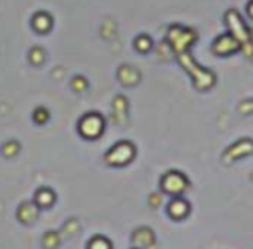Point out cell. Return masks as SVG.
Segmentation results:
<instances>
[{
	"mask_svg": "<svg viewBox=\"0 0 253 249\" xmlns=\"http://www.w3.org/2000/svg\"><path fill=\"white\" fill-rule=\"evenodd\" d=\"M151 47H153V42L148 35H141L135 38V49L141 50V52H148Z\"/></svg>",
	"mask_w": 253,
	"mask_h": 249,
	"instance_id": "8",
	"label": "cell"
},
{
	"mask_svg": "<svg viewBox=\"0 0 253 249\" xmlns=\"http://www.w3.org/2000/svg\"><path fill=\"white\" fill-rule=\"evenodd\" d=\"M248 14L253 18V2H252V4H248Z\"/></svg>",
	"mask_w": 253,
	"mask_h": 249,
	"instance_id": "10",
	"label": "cell"
},
{
	"mask_svg": "<svg viewBox=\"0 0 253 249\" xmlns=\"http://www.w3.org/2000/svg\"><path fill=\"white\" fill-rule=\"evenodd\" d=\"M227 25L231 26V32L232 35H234V38L238 40V42H246L248 40V30H246V26L243 25L241 18H239L238 14H236L234 11H229L227 12Z\"/></svg>",
	"mask_w": 253,
	"mask_h": 249,
	"instance_id": "5",
	"label": "cell"
},
{
	"mask_svg": "<svg viewBox=\"0 0 253 249\" xmlns=\"http://www.w3.org/2000/svg\"><path fill=\"white\" fill-rule=\"evenodd\" d=\"M135 156V147L130 144V142H120L116 144L111 151L106 156V161L109 165H116V166H123L126 163H130Z\"/></svg>",
	"mask_w": 253,
	"mask_h": 249,
	"instance_id": "1",
	"label": "cell"
},
{
	"mask_svg": "<svg viewBox=\"0 0 253 249\" xmlns=\"http://www.w3.org/2000/svg\"><path fill=\"white\" fill-rule=\"evenodd\" d=\"M88 249H111V244L104 237H94L88 242Z\"/></svg>",
	"mask_w": 253,
	"mask_h": 249,
	"instance_id": "9",
	"label": "cell"
},
{
	"mask_svg": "<svg viewBox=\"0 0 253 249\" xmlns=\"http://www.w3.org/2000/svg\"><path fill=\"white\" fill-rule=\"evenodd\" d=\"M162 189L170 196H179L187 189V178L179 172H170L163 177Z\"/></svg>",
	"mask_w": 253,
	"mask_h": 249,
	"instance_id": "2",
	"label": "cell"
},
{
	"mask_svg": "<svg viewBox=\"0 0 253 249\" xmlns=\"http://www.w3.org/2000/svg\"><path fill=\"white\" fill-rule=\"evenodd\" d=\"M104 130V119L99 114H87L85 118H82L80 121V134L87 139H95L97 135L102 134Z\"/></svg>",
	"mask_w": 253,
	"mask_h": 249,
	"instance_id": "3",
	"label": "cell"
},
{
	"mask_svg": "<svg viewBox=\"0 0 253 249\" xmlns=\"http://www.w3.org/2000/svg\"><path fill=\"white\" fill-rule=\"evenodd\" d=\"M169 213L172 218H175V220H179V218H184L187 213H189V204L186 203L184 199H173L172 203L169 204Z\"/></svg>",
	"mask_w": 253,
	"mask_h": 249,
	"instance_id": "6",
	"label": "cell"
},
{
	"mask_svg": "<svg viewBox=\"0 0 253 249\" xmlns=\"http://www.w3.org/2000/svg\"><path fill=\"white\" fill-rule=\"evenodd\" d=\"M33 28L37 30L39 33H47L52 26V18L45 12H39V14L33 18Z\"/></svg>",
	"mask_w": 253,
	"mask_h": 249,
	"instance_id": "7",
	"label": "cell"
},
{
	"mask_svg": "<svg viewBox=\"0 0 253 249\" xmlns=\"http://www.w3.org/2000/svg\"><path fill=\"white\" fill-rule=\"evenodd\" d=\"M241 47V43L231 35H225V36H218L213 43V52L218 54V56H229V54L236 52V50Z\"/></svg>",
	"mask_w": 253,
	"mask_h": 249,
	"instance_id": "4",
	"label": "cell"
}]
</instances>
